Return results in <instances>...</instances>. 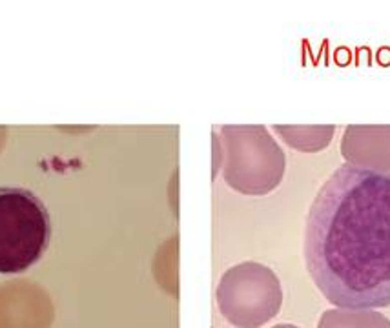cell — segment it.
Returning <instances> with one entry per match:
<instances>
[{
	"mask_svg": "<svg viewBox=\"0 0 390 328\" xmlns=\"http://www.w3.org/2000/svg\"><path fill=\"white\" fill-rule=\"evenodd\" d=\"M305 261L339 308L390 307V171L343 164L312 202Z\"/></svg>",
	"mask_w": 390,
	"mask_h": 328,
	"instance_id": "obj_1",
	"label": "cell"
},
{
	"mask_svg": "<svg viewBox=\"0 0 390 328\" xmlns=\"http://www.w3.org/2000/svg\"><path fill=\"white\" fill-rule=\"evenodd\" d=\"M221 163L226 184L244 195H266L283 180L285 152L264 126H222Z\"/></svg>",
	"mask_w": 390,
	"mask_h": 328,
	"instance_id": "obj_2",
	"label": "cell"
},
{
	"mask_svg": "<svg viewBox=\"0 0 390 328\" xmlns=\"http://www.w3.org/2000/svg\"><path fill=\"white\" fill-rule=\"evenodd\" d=\"M51 237L46 204L24 188H0V274H20L44 255Z\"/></svg>",
	"mask_w": 390,
	"mask_h": 328,
	"instance_id": "obj_3",
	"label": "cell"
},
{
	"mask_svg": "<svg viewBox=\"0 0 390 328\" xmlns=\"http://www.w3.org/2000/svg\"><path fill=\"white\" fill-rule=\"evenodd\" d=\"M217 305L222 318L233 327H261L281 310L283 290L279 277L261 263H241L221 277Z\"/></svg>",
	"mask_w": 390,
	"mask_h": 328,
	"instance_id": "obj_4",
	"label": "cell"
},
{
	"mask_svg": "<svg viewBox=\"0 0 390 328\" xmlns=\"http://www.w3.org/2000/svg\"><path fill=\"white\" fill-rule=\"evenodd\" d=\"M341 155L358 168L390 171V126H347L341 139Z\"/></svg>",
	"mask_w": 390,
	"mask_h": 328,
	"instance_id": "obj_5",
	"label": "cell"
},
{
	"mask_svg": "<svg viewBox=\"0 0 390 328\" xmlns=\"http://www.w3.org/2000/svg\"><path fill=\"white\" fill-rule=\"evenodd\" d=\"M275 132L295 152L317 154L327 150L328 144L332 143L336 126L334 124H303V126L277 124Z\"/></svg>",
	"mask_w": 390,
	"mask_h": 328,
	"instance_id": "obj_6",
	"label": "cell"
},
{
	"mask_svg": "<svg viewBox=\"0 0 390 328\" xmlns=\"http://www.w3.org/2000/svg\"><path fill=\"white\" fill-rule=\"evenodd\" d=\"M319 327H390V321L372 308H336L323 314Z\"/></svg>",
	"mask_w": 390,
	"mask_h": 328,
	"instance_id": "obj_7",
	"label": "cell"
}]
</instances>
